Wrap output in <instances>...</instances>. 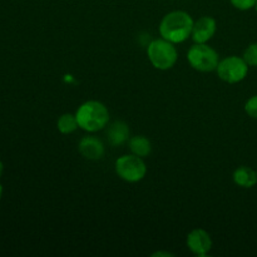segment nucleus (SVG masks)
Here are the masks:
<instances>
[{
  "mask_svg": "<svg viewBox=\"0 0 257 257\" xmlns=\"http://www.w3.org/2000/svg\"><path fill=\"white\" fill-rule=\"evenodd\" d=\"M193 20L190 14L182 10L168 13L165 15L160 24V34L163 39L177 44L185 42L191 37L193 28Z\"/></svg>",
  "mask_w": 257,
  "mask_h": 257,
  "instance_id": "obj_1",
  "label": "nucleus"
},
{
  "mask_svg": "<svg viewBox=\"0 0 257 257\" xmlns=\"http://www.w3.org/2000/svg\"><path fill=\"white\" fill-rule=\"evenodd\" d=\"M78 125L87 132H98L109 122V112L103 103L98 100H88L78 108Z\"/></svg>",
  "mask_w": 257,
  "mask_h": 257,
  "instance_id": "obj_2",
  "label": "nucleus"
},
{
  "mask_svg": "<svg viewBox=\"0 0 257 257\" xmlns=\"http://www.w3.org/2000/svg\"><path fill=\"white\" fill-rule=\"evenodd\" d=\"M150 62L156 69L168 70L177 62V50L173 43L166 39H156L150 43L147 48Z\"/></svg>",
  "mask_w": 257,
  "mask_h": 257,
  "instance_id": "obj_3",
  "label": "nucleus"
},
{
  "mask_svg": "<svg viewBox=\"0 0 257 257\" xmlns=\"http://www.w3.org/2000/svg\"><path fill=\"white\" fill-rule=\"evenodd\" d=\"M187 59L193 69L203 73L216 70L220 63L217 52L206 45V43H196L192 45L187 53Z\"/></svg>",
  "mask_w": 257,
  "mask_h": 257,
  "instance_id": "obj_4",
  "label": "nucleus"
},
{
  "mask_svg": "<svg viewBox=\"0 0 257 257\" xmlns=\"http://www.w3.org/2000/svg\"><path fill=\"white\" fill-rule=\"evenodd\" d=\"M115 172L122 180L133 183L143 180L147 172V167L142 157L136 155H125L115 161Z\"/></svg>",
  "mask_w": 257,
  "mask_h": 257,
  "instance_id": "obj_5",
  "label": "nucleus"
},
{
  "mask_svg": "<svg viewBox=\"0 0 257 257\" xmlns=\"http://www.w3.org/2000/svg\"><path fill=\"white\" fill-rule=\"evenodd\" d=\"M216 70L220 79L230 84H235L245 79L248 73V64L243 58L232 55L221 60Z\"/></svg>",
  "mask_w": 257,
  "mask_h": 257,
  "instance_id": "obj_6",
  "label": "nucleus"
},
{
  "mask_svg": "<svg viewBox=\"0 0 257 257\" xmlns=\"http://www.w3.org/2000/svg\"><path fill=\"white\" fill-rule=\"evenodd\" d=\"M187 247L197 256H206L212 248V240L207 231L196 228L187 236Z\"/></svg>",
  "mask_w": 257,
  "mask_h": 257,
  "instance_id": "obj_7",
  "label": "nucleus"
},
{
  "mask_svg": "<svg viewBox=\"0 0 257 257\" xmlns=\"http://www.w3.org/2000/svg\"><path fill=\"white\" fill-rule=\"evenodd\" d=\"M216 33V20L211 17H202L193 23L192 37L195 43H206L215 35Z\"/></svg>",
  "mask_w": 257,
  "mask_h": 257,
  "instance_id": "obj_8",
  "label": "nucleus"
},
{
  "mask_svg": "<svg viewBox=\"0 0 257 257\" xmlns=\"http://www.w3.org/2000/svg\"><path fill=\"white\" fill-rule=\"evenodd\" d=\"M78 150H79L80 155L84 158L90 161L100 160L104 155V146L99 138L94 137V136H87L80 140L79 145H78Z\"/></svg>",
  "mask_w": 257,
  "mask_h": 257,
  "instance_id": "obj_9",
  "label": "nucleus"
},
{
  "mask_svg": "<svg viewBox=\"0 0 257 257\" xmlns=\"http://www.w3.org/2000/svg\"><path fill=\"white\" fill-rule=\"evenodd\" d=\"M107 138L112 146L123 145L130 138V128L122 120H115L108 127Z\"/></svg>",
  "mask_w": 257,
  "mask_h": 257,
  "instance_id": "obj_10",
  "label": "nucleus"
},
{
  "mask_svg": "<svg viewBox=\"0 0 257 257\" xmlns=\"http://www.w3.org/2000/svg\"><path fill=\"white\" fill-rule=\"evenodd\" d=\"M233 182L243 188H251L257 183V171L247 166H241L233 172Z\"/></svg>",
  "mask_w": 257,
  "mask_h": 257,
  "instance_id": "obj_11",
  "label": "nucleus"
},
{
  "mask_svg": "<svg viewBox=\"0 0 257 257\" xmlns=\"http://www.w3.org/2000/svg\"><path fill=\"white\" fill-rule=\"evenodd\" d=\"M130 150L138 157H147L152 151V146L145 136H135L130 140Z\"/></svg>",
  "mask_w": 257,
  "mask_h": 257,
  "instance_id": "obj_12",
  "label": "nucleus"
},
{
  "mask_svg": "<svg viewBox=\"0 0 257 257\" xmlns=\"http://www.w3.org/2000/svg\"><path fill=\"white\" fill-rule=\"evenodd\" d=\"M57 127L60 133L69 135V133L74 132L79 125H78V120L75 115L70 114V113H65V114H62L59 117L57 122Z\"/></svg>",
  "mask_w": 257,
  "mask_h": 257,
  "instance_id": "obj_13",
  "label": "nucleus"
},
{
  "mask_svg": "<svg viewBox=\"0 0 257 257\" xmlns=\"http://www.w3.org/2000/svg\"><path fill=\"white\" fill-rule=\"evenodd\" d=\"M242 58L247 63L248 67H257V43H253L246 48Z\"/></svg>",
  "mask_w": 257,
  "mask_h": 257,
  "instance_id": "obj_14",
  "label": "nucleus"
},
{
  "mask_svg": "<svg viewBox=\"0 0 257 257\" xmlns=\"http://www.w3.org/2000/svg\"><path fill=\"white\" fill-rule=\"evenodd\" d=\"M245 110L250 117L257 119V95H253V97H251L250 99L246 102Z\"/></svg>",
  "mask_w": 257,
  "mask_h": 257,
  "instance_id": "obj_15",
  "label": "nucleus"
},
{
  "mask_svg": "<svg viewBox=\"0 0 257 257\" xmlns=\"http://www.w3.org/2000/svg\"><path fill=\"white\" fill-rule=\"evenodd\" d=\"M231 4L238 10H248L255 7L257 0H230Z\"/></svg>",
  "mask_w": 257,
  "mask_h": 257,
  "instance_id": "obj_16",
  "label": "nucleus"
},
{
  "mask_svg": "<svg viewBox=\"0 0 257 257\" xmlns=\"http://www.w3.org/2000/svg\"><path fill=\"white\" fill-rule=\"evenodd\" d=\"M3 170H4V166H3L2 161H0V176H2V173H3Z\"/></svg>",
  "mask_w": 257,
  "mask_h": 257,
  "instance_id": "obj_17",
  "label": "nucleus"
},
{
  "mask_svg": "<svg viewBox=\"0 0 257 257\" xmlns=\"http://www.w3.org/2000/svg\"><path fill=\"white\" fill-rule=\"evenodd\" d=\"M2 193H3V187L2 185H0V197H2Z\"/></svg>",
  "mask_w": 257,
  "mask_h": 257,
  "instance_id": "obj_18",
  "label": "nucleus"
},
{
  "mask_svg": "<svg viewBox=\"0 0 257 257\" xmlns=\"http://www.w3.org/2000/svg\"><path fill=\"white\" fill-rule=\"evenodd\" d=\"M255 9H256V12H257V2H256V4H255Z\"/></svg>",
  "mask_w": 257,
  "mask_h": 257,
  "instance_id": "obj_19",
  "label": "nucleus"
}]
</instances>
